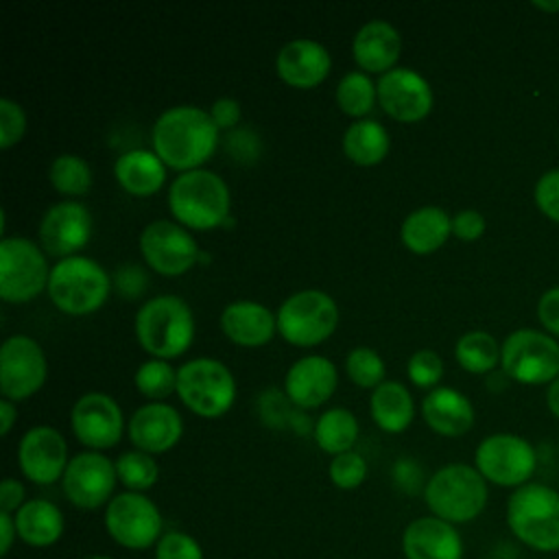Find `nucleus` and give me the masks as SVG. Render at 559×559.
<instances>
[{"label": "nucleus", "mask_w": 559, "mask_h": 559, "mask_svg": "<svg viewBox=\"0 0 559 559\" xmlns=\"http://www.w3.org/2000/svg\"><path fill=\"white\" fill-rule=\"evenodd\" d=\"M155 559H203V550L194 537L168 531L155 544Z\"/></svg>", "instance_id": "obj_42"}, {"label": "nucleus", "mask_w": 559, "mask_h": 559, "mask_svg": "<svg viewBox=\"0 0 559 559\" xmlns=\"http://www.w3.org/2000/svg\"><path fill=\"white\" fill-rule=\"evenodd\" d=\"M87 559H111V557H105V555H92V557H87Z\"/></svg>", "instance_id": "obj_55"}, {"label": "nucleus", "mask_w": 559, "mask_h": 559, "mask_svg": "<svg viewBox=\"0 0 559 559\" xmlns=\"http://www.w3.org/2000/svg\"><path fill=\"white\" fill-rule=\"evenodd\" d=\"M218 323L221 332L240 347H262L277 334L275 312L249 299L227 304Z\"/></svg>", "instance_id": "obj_25"}, {"label": "nucleus", "mask_w": 559, "mask_h": 559, "mask_svg": "<svg viewBox=\"0 0 559 559\" xmlns=\"http://www.w3.org/2000/svg\"><path fill=\"white\" fill-rule=\"evenodd\" d=\"M343 155L356 166H376L389 155V131L376 120H356L343 131Z\"/></svg>", "instance_id": "obj_31"}, {"label": "nucleus", "mask_w": 559, "mask_h": 559, "mask_svg": "<svg viewBox=\"0 0 559 559\" xmlns=\"http://www.w3.org/2000/svg\"><path fill=\"white\" fill-rule=\"evenodd\" d=\"M378 105L397 122H419L432 109V90L413 68H393L378 83Z\"/></svg>", "instance_id": "obj_17"}, {"label": "nucleus", "mask_w": 559, "mask_h": 559, "mask_svg": "<svg viewBox=\"0 0 559 559\" xmlns=\"http://www.w3.org/2000/svg\"><path fill=\"white\" fill-rule=\"evenodd\" d=\"M114 177L131 197H153L166 181V164L155 151L131 148L114 162Z\"/></svg>", "instance_id": "obj_27"}, {"label": "nucleus", "mask_w": 559, "mask_h": 559, "mask_svg": "<svg viewBox=\"0 0 559 559\" xmlns=\"http://www.w3.org/2000/svg\"><path fill=\"white\" fill-rule=\"evenodd\" d=\"M70 426L79 443L100 452L114 448L122 439L124 417L118 402L107 393H83L72 411Z\"/></svg>", "instance_id": "obj_16"}, {"label": "nucleus", "mask_w": 559, "mask_h": 559, "mask_svg": "<svg viewBox=\"0 0 559 559\" xmlns=\"http://www.w3.org/2000/svg\"><path fill=\"white\" fill-rule=\"evenodd\" d=\"M489 489L480 472L465 463L439 467L424 485V500L435 518L450 524L476 520L487 507Z\"/></svg>", "instance_id": "obj_5"}, {"label": "nucleus", "mask_w": 559, "mask_h": 559, "mask_svg": "<svg viewBox=\"0 0 559 559\" xmlns=\"http://www.w3.org/2000/svg\"><path fill=\"white\" fill-rule=\"evenodd\" d=\"M328 474H330V480H332L334 487L349 491V489H356L365 483L367 461L358 452L349 450V452L332 456Z\"/></svg>", "instance_id": "obj_39"}, {"label": "nucleus", "mask_w": 559, "mask_h": 559, "mask_svg": "<svg viewBox=\"0 0 559 559\" xmlns=\"http://www.w3.org/2000/svg\"><path fill=\"white\" fill-rule=\"evenodd\" d=\"M133 384L144 397L159 402L170 393H177V371L168 360L151 358L135 369Z\"/></svg>", "instance_id": "obj_37"}, {"label": "nucleus", "mask_w": 559, "mask_h": 559, "mask_svg": "<svg viewBox=\"0 0 559 559\" xmlns=\"http://www.w3.org/2000/svg\"><path fill=\"white\" fill-rule=\"evenodd\" d=\"M502 371L522 384H544L559 376V345L542 332L515 330L500 347Z\"/></svg>", "instance_id": "obj_11"}, {"label": "nucleus", "mask_w": 559, "mask_h": 559, "mask_svg": "<svg viewBox=\"0 0 559 559\" xmlns=\"http://www.w3.org/2000/svg\"><path fill=\"white\" fill-rule=\"evenodd\" d=\"M116 483V463L109 461L103 452L85 450L70 459L61 478V489L76 509L92 511L109 504Z\"/></svg>", "instance_id": "obj_15"}, {"label": "nucleus", "mask_w": 559, "mask_h": 559, "mask_svg": "<svg viewBox=\"0 0 559 559\" xmlns=\"http://www.w3.org/2000/svg\"><path fill=\"white\" fill-rule=\"evenodd\" d=\"M537 314H539V321L542 325L559 336V288H550L542 295L539 304H537Z\"/></svg>", "instance_id": "obj_46"}, {"label": "nucleus", "mask_w": 559, "mask_h": 559, "mask_svg": "<svg viewBox=\"0 0 559 559\" xmlns=\"http://www.w3.org/2000/svg\"><path fill=\"white\" fill-rule=\"evenodd\" d=\"M107 271L87 255H72L55 262L48 280V297L57 310L70 317L96 312L109 297Z\"/></svg>", "instance_id": "obj_6"}, {"label": "nucleus", "mask_w": 559, "mask_h": 559, "mask_svg": "<svg viewBox=\"0 0 559 559\" xmlns=\"http://www.w3.org/2000/svg\"><path fill=\"white\" fill-rule=\"evenodd\" d=\"M408 380L419 389H437L443 376V360L432 349H417L406 365Z\"/></svg>", "instance_id": "obj_40"}, {"label": "nucleus", "mask_w": 559, "mask_h": 559, "mask_svg": "<svg viewBox=\"0 0 559 559\" xmlns=\"http://www.w3.org/2000/svg\"><path fill=\"white\" fill-rule=\"evenodd\" d=\"M332 57L328 48L314 39L299 37L284 44L275 57L277 76L297 90H312L328 79Z\"/></svg>", "instance_id": "obj_22"}, {"label": "nucleus", "mask_w": 559, "mask_h": 559, "mask_svg": "<svg viewBox=\"0 0 559 559\" xmlns=\"http://www.w3.org/2000/svg\"><path fill=\"white\" fill-rule=\"evenodd\" d=\"M395 480L404 491L415 493L421 485V469L415 465V461L402 459L395 463Z\"/></svg>", "instance_id": "obj_48"}, {"label": "nucleus", "mask_w": 559, "mask_h": 559, "mask_svg": "<svg viewBox=\"0 0 559 559\" xmlns=\"http://www.w3.org/2000/svg\"><path fill=\"white\" fill-rule=\"evenodd\" d=\"M105 528L111 539L129 550H144L159 542L162 513L157 504L138 491H122L105 507Z\"/></svg>", "instance_id": "obj_10"}, {"label": "nucleus", "mask_w": 559, "mask_h": 559, "mask_svg": "<svg viewBox=\"0 0 559 559\" xmlns=\"http://www.w3.org/2000/svg\"><path fill=\"white\" fill-rule=\"evenodd\" d=\"M140 347L151 358L170 360L188 352L194 341V314L188 301L177 295L146 299L133 319Z\"/></svg>", "instance_id": "obj_2"}, {"label": "nucleus", "mask_w": 559, "mask_h": 559, "mask_svg": "<svg viewBox=\"0 0 559 559\" xmlns=\"http://www.w3.org/2000/svg\"><path fill=\"white\" fill-rule=\"evenodd\" d=\"M26 491H24V485L15 478H4L0 483V511L2 513H17V509L26 502L24 500Z\"/></svg>", "instance_id": "obj_47"}, {"label": "nucleus", "mask_w": 559, "mask_h": 559, "mask_svg": "<svg viewBox=\"0 0 559 559\" xmlns=\"http://www.w3.org/2000/svg\"><path fill=\"white\" fill-rule=\"evenodd\" d=\"M15 419H17V408H15V404H13L11 400H4V397H2V400H0V432H2V437H7V435L11 432Z\"/></svg>", "instance_id": "obj_52"}, {"label": "nucleus", "mask_w": 559, "mask_h": 559, "mask_svg": "<svg viewBox=\"0 0 559 559\" xmlns=\"http://www.w3.org/2000/svg\"><path fill=\"white\" fill-rule=\"evenodd\" d=\"M421 417L441 437H461L474 426L472 402L450 386H437L421 400Z\"/></svg>", "instance_id": "obj_26"}, {"label": "nucleus", "mask_w": 559, "mask_h": 559, "mask_svg": "<svg viewBox=\"0 0 559 559\" xmlns=\"http://www.w3.org/2000/svg\"><path fill=\"white\" fill-rule=\"evenodd\" d=\"M338 384V373L332 360L325 356H304L295 360L284 378V391L288 402L297 408L310 411L325 404Z\"/></svg>", "instance_id": "obj_21"}, {"label": "nucleus", "mask_w": 559, "mask_h": 559, "mask_svg": "<svg viewBox=\"0 0 559 559\" xmlns=\"http://www.w3.org/2000/svg\"><path fill=\"white\" fill-rule=\"evenodd\" d=\"M127 432L135 450L164 454L175 448L183 435V421L175 406L166 402H148L133 411Z\"/></svg>", "instance_id": "obj_20"}, {"label": "nucleus", "mask_w": 559, "mask_h": 559, "mask_svg": "<svg viewBox=\"0 0 559 559\" xmlns=\"http://www.w3.org/2000/svg\"><path fill=\"white\" fill-rule=\"evenodd\" d=\"M485 231V218L476 210H461L452 216V234L459 240H476Z\"/></svg>", "instance_id": "obj_44"}, {"label": "nucleus", "mask_w": 559, "mask_h": 559, "mask_svg": "<svg viewBox=\"0 0 559 559\" xmlns=\"http://www.w3.org/2000/svg\"><path fill=\"white\" fill-rule=\"evenodd\" d=\"M231 207L225 179L207 168L179 173L168 188V210L186 229L207 231L221 227Z\"/></svg>", "instance_id": "obj_3"}, {"label": "nucleus", "mask_w": 559, "mask_h": 559, "mask_svg": "<svg viewBox=\"0 0 559 559\" xmlns=\"http://www.w3.org/2000/svg\"><path fill=\"white\" fill-rule=\"evenodd\" d=\"M369 413L380 430L397 435L411 426L415 417V402L402 382L384 380L371 391Z\"/></svg>", "instance_id": "obj_30"}, {"label": "nucleus", "mask_w": 559, "mask_h": 559, "mask_svg": "<svg viewBox=\"0 0 559 559\" xmlns=\"http://www.w3.org/2000/svg\"><path fill=\"white\" fill-rule=\"evenodd\" d=\"M336 105L338 109L356 120H362L378 100L376 83L362 70H352L336 83Z\"/></svg>", "instance_id": "obj_33"}, {"label": "nucleus", "mask_w": 559, "mask_h": 559, "mask_svg": "<svg viewBox=\"0 0 559 559\" xmlns=\"http://www.w3.org/2000/svg\"><path fill=\"white\" fill-rule=\"evenodd\" d=\"M210 116L214 120V124L221 129H234L240 118H242V107L236 98H229V96H223V98H216L210 107Z\"/></svg>", "instance_id": "obj_45"}, {"label": "nucleus", "mask_w": 559, "mask_h": 559, "mask_svg": "<svg viewBox=\"0 0 559 559\" xmlns=\"http://www.w3.org/2000/svg\"><path fill=\"white\" fill-rule=\"evenodd\" d=\"M15 537H17V528H15L13 513H2L0 511V555L2 557L9 555Z\"/></svg>", "instance_id": "obj_50"}, {"label": "nucleus", "mask_w": 559, "mask_h": 559, "mask_svg": "<svg viewBox=\"0 0 559 559\" xmlns=\"http://www.w3.org/2000/svg\"><path fill=\"white\" fill-rule=\"evenodd\" d=\"M507 526L518 542L535 552H559V491L526 483L507 502Z\"/></svg>", "instance_id": "obj_4"}, {"label": "nucleus", "mask_w": 559, "mask_h": 559, "mask_svg": "<svg viewBox=\"0 0 559 559\" xmlns=\"http://www.w3.org/2000/svg\"><path fill=\"white\" fill-rule=\"evenodd\" d=\"M153 151L179 173L201 168L218 146V127L210 111L197 105H175L162 111L151 131Z\"/></svg>", "instance_id": "obj_1"}, {"label": "nucleus", "mask_w": 559, "mask_h": 559, "mask_svg": "<svg viewBox=\"0 0 559 559\" xmlns=\"http://www.w3.org/2000/svg\"><path fill=\"white\" fill-rule=\"evenodd\" d=\"M140 253L159 275L175 277L188 273L201 258L192 234L175 221H153L140 234Z\"/></svg>", "instance_id": "obj_14"}, {"label": "nucleus", "mask_w": 559, "mask_h": 559, "mask_svg": "<svg viewBox=\"0 0 559 559\" xmlns=\"http://www.w3.org/2000/svg\"><path fill=\"white\" fill-rule=\"evenodd\" d=\"M68 443L52 426L28 428L17 445V465L35 485H52L68 467Z\"/></svg>", "instance_id": "obj_18"}, {"label": "nucleus", "mask_w": 559, "mask_h": 559, "mask_svg": "<svg viewBox=\"0 0 559 559\" xmlns=\"http://www.w3.org/2000/svg\"><path fill=\"white\" fill-rule=\"evenodd\" d=\"M92 236L90 210L79 201H59L46 210L39 223V242L48 255L59 260L76 255Z\"/></svg>", "instance_id": "obj_19"}, {"label": "nucleus", "mask_w": 559, "mask_h": 559, "mask_svg": "<svg viewBox=\"0 0 559 559\" xmlns=\"http://www.w3.org/2000/svg\"><path fill=\"white\" fill-rule=\"evenodd\" d=\"M456 362L469 373H487L500 360V347L496 338L483 330L463 334L454 347Z\"/></svg>", "instance_id": "obj_35"}, {"label": "nucleus", "mask_w": 559, "mask_h": 559, "mask_svg": "<svg viewBox=\"0 0 559 559\" xmlns=\"http://www.w3.org/2000/svg\"><path fill=\"white\" fill-rule=\"evenodd\" d=\"M116 474L118 480L127 487V491H146L151 489L159 478V465L153 459V454L142 450H129L122 452L116 461Z\"/></svg>", "instance_id": "obj_36"}, {"label": "nucleus", "mask_w": 559, "mask_h": 559, "mask_svg": "<svg viewBox=\"0 0 559 559\" xmlns=\"http://www.w3.org/2000/svg\"><path fill=\"white\" fill-rule=\"evenodd\" d=\"M535 450L533 445L509 432H498L485 437L474 454V467L487 483L500 487H522L535 472Z\"/></svg>", "instance_id": "obj_12"}, {"label": "nucleus", "mask_w": 559, "mask_h": 559, "mask_svg": "<svg viewBox=\"0 0 559 559\" xmlns=\"http://www.w3.org/2000/svg\"><path fill=\"white\" fill-rule=\"evenodd\" d=\"M345 371L347 378L360 386V389H376L384 382V360L382 356L365 345H358L354 349H349V354L345 356Z\"/></svg>", "instance_id": "obj_38"}, {"label": "nucleus", "mask_w": 559, "mask_h": 559, "mask_svg": "<svg viewBox=\"0 0 559 559\" xmlns=\"http://www.w3.org/2000/svg\"><path fill=\"white\" fill-rule=\"evenodd\" d=\"M245 140V129H238L229 135V142H227V148L231 151V155L240 162L245 159H255L258 151H260V142H258V135H253L249 142H242Z\"/></svg>", "instance_id": "obj_49"}, {"label": "nucleus", "mask_w": 559, "mask_h": 559, "mask_svg": "<svg viewBox=\"0 0 559 559\" xmlns=\"http://www.w3.org/2000/svg\"><path fill=\"white\" fill-rule=\"evenodd\" d=\"M48 181L63 197H83L92 188V168L83 157L61 153L48 168Z\"/></svg>", "instance_id": "obj_34"}, {"label": "nucleus", "mask_w": 559, "mask_h": 559, "mask_svg": "<svg viewBox=\"0 0 559 559\" xmlns=\"http://www.w3.org/2000/svg\"><path fill=\"white\" fill-rule=\"evenodd\" d=\"M450 234L452 218L445 214V210L437 205H424L413 210L400 227L402 245L417 255L435 253L445 245Z\"/></svg>", "instance_id": "obj_28"}, {"label": "nucleus", "mask_w": 559, "mask_h": 559, "mask_svg": "<svg viewBox=\"0 0 559 559\" xmlns=\"http://www.w3.org/2000/svg\"><path fill=\"white\" fill-rule=\"evenodd\" d=\"M358 439L356 415L347 408H330L319 415L314 424V441L328 454H343L354 448Z\"/></svg>", "instance_id": "obj_32"}, {"label": "nucleus", "mask_w": 559, "mask_h": 559, "mask_svg": "<svg viewBox=\"0 0 559 559\" xmlns=\"http://www.w3.org/2000/svg\"><path fill=\"white\" fill-rule=\"evenodd\" d=\"M116 280H118V288H120L122 293H127V290H129L127 286H131V284H133V288H135L138 293H142V290H144V286H146V275H144L142 271L133 269V266L120 269Z\"/></svg>", "instance_id": "obj_51"}, {"label": "nucleus", "mask_w": 559, "mask_h": 559, "mask_svg": "<svg viewBox=\"0 0 559 559\" xmlns=\"http://www.w3.org/2000/svg\"><path fill=\"white\" fill-rule=\"evenodd\" d=\"M26 131V114L22 105L11 98H0V148L15 146Z\"/></svg>", "instance_id": "obj_41"}, {"label": "nucleus", "mask_w": 559, "mask_h": 559, "mask_svg": "<svg viewBox=\"0 0 559 559\" xmlns=\"http://www.w3.org/2000/svg\"><path fill=\"white\" fill-rule=\"evenodd\" d=\"M535 7L544 9V11H550V13L559 11V2H535Z\"/></svg>", "instance_id": "obj_54"}, {"label": "nucleus", "mask_w": 559, "mask_h": 559, "mask_svg": "<svg viewBox=\"0 0 559 559\" xmlns=\"http://www.w3.org/2000/svg\"><path fill=\"white\" fill-rule=\"evenodd\" d=\"M13 518L17 537L33 548H48L57 544L66 528L61 509L44 498L26 500Z\"/></svg>", "instance_id": "obj_29"}, {"label": "nucleus", "mask_w": 559, "mask_h": 559, "mask_svg": "<svg viewBox=\"0 0 559 559\" xmlns=\"http://www.w3.org/2000/svg\"><path fill=\"white\" fill-rule=\"evenodd\" d=\"M354 61L362 72L384 74L397 68V59L402 55V35L397 28L384 20H371L362 24L352 41Z\"/></svg>", "instance_id": "obj_24"}, {"label": "nucleus", "mask_w": 559, "mask_h": 559, "mask_svg": "<svg viewBox=\"0 0 559 559\" xmlns=\"http://www.w3.org/2000/svg\"><path fill=\"white\" fill-rule=\"evenodd\" d=\"M48 376V362L41 345L26 336L13 334L0 347V391L4 400L22 402L35 395Z\"/></svg>", "instance_id": "obj_13"}, {"label": "nucleus", "mask_w": 559, "mask_h": 559, "mask_svg": "<svg viewBox=\"0 0 559 559\" xmlns=\"http://www.w3.org/2000/svg\"><path fill=\"white\" fill-rule=\"evenodd\" d=\"M50 266L46 251L22 236L0 240V297L7 304H26L48 288Z\"/></svg>", "instance_id": "obj_9"}, {"label": "nucleus", "mask_w": 559, "mask_h": 559, "mask_svg": "<svg viewBox=\"0 0 559 559\" xmlns=\"http://www.w3.org/2000/svg\"><path fill=\"white\" fill-rule=\"evenodd\" d=\"M402 552L406 559H463V539L454 524L424 515L404 528Z\"/></svg>", "instance_id": "obj_23"}, {"label": "nucleus", "mask_w": 559, "mask_h": 559, "mask_svg": "<svg viewBox=\"0 0 559 559\" xmlns=\"http://www.w3.org/2000/svg\"><path fill=\"white\" fill-rule=\"evenodd\" d=\"M280 336L295 347H314L328 341L338 325V306L332 295L306 288L288 295L277 312Z\"/></svg>", "instance_id": "obj_7"}, {"label": "nucleus", "mask_w": 559, "mask_h": 559, "mask_svg": "<svg viewBox=\"0 0 559 559\" xmlns=\"http://www.w3.org/2000/svg\"><path fill=\"white\" fill-rule=\"evenodd\" d=\"M177 395L188 411L216 419L236 402V380L216 358H192L177 369Z\"/></svg>", "instance_id": "obj_8"}, {"label": "nucleus", "mask_w": 559, "mask_h": 559, "mask_svg": "<svg viewBox=\"0 0 559 559\" xmlns=\"http://www.w3.org/2000/svg\"><path fill=\"white\" fill-rule=\"evenodd\" d=\"M546 400H548V408H550V413H552L555 417H559V376L550 382Z\"/></svg>", "instance_id": "obj_53"}, {"label": "nucleus", "mask_w": 559, "mask_h": 559, "mask_svg": "<svg viewBox=\"0 0 559 559\" xmlns=\"http://www.w3.org/2000/svg\"><path fill=\"white\" fill-rule=\"evenodd\" d=\"M537 207L552 221L559 223V170H548L535 186Z\"/></svg>", "instance_id": "obj_43"}]
</instances>
